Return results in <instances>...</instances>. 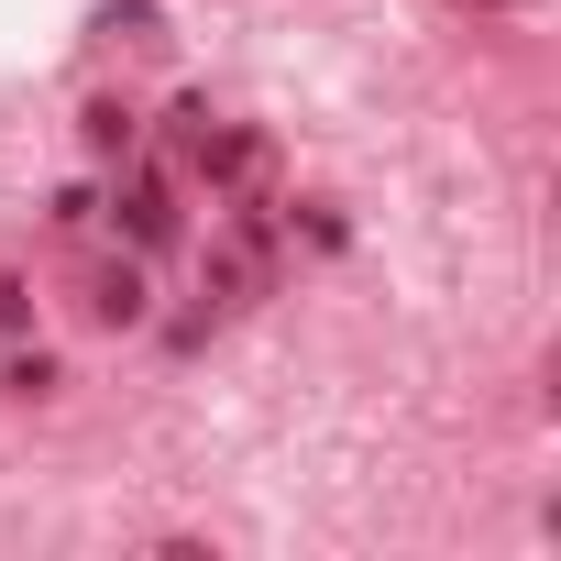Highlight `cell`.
Returning a JSON list of instances; mask_svg holds the SVG:
<instances>
[{"label": "cell", "instance_id": "1", "mask_svg": "<svg viewBox=\"0 0 561 561\" xmlns=\"http://www.w3.org/2000/svg\"><path fill=\"white\" fill-rule=\"evenodd\" d=\"M122 231H133L144 253H165V242H176V198H165V176H144V165L122 176Z\"/></svg>", "mask_w": 561, "mask_h": 561}, {"label": "cell", "instance_id": "2", "mask_svg": "<svg viewBox=\"0 0 561 561\" xmlns=\"http://www.w3.org/2000/svg\"><path fill=\"white\" fill-rule=\"evenodd\" d=\"M89 309H100L111 331H133V320H144V264H100V287H89Z\"/></svg>", "mask_w": 561, "mask_h": 561}, {"label": "cell", "instance_id": "3", "mask_svg": "<svg viewBox=\"0 0 561 561\" xmlns=\"http://www.w3.org/2000/svg\"><path fill=\"white\" fill-rule=\"evenodd\" d=\"M89 154H133V111H122V100L89 111Z\"/></svg>", "mask_w": 561, "mask_h": 561}, {"label": "cell", "instance_id": "4", "mask_svg": "<svg viewBox=\"0 0 561 561\" xmlns=\"http://www.w3.org/2000/svg\"><path fill=\"white\" fill-rule=\"evenodd\" d=\"M0 386H12V397H45V386H56V353H12V364H0Z\"/></svg>", "mask_w": 561, "mask_h": 561}, {"label": "cell", "instance_id": "5", "mask_svg": "<svg viewBox=\"0 0 561 561\" xmlns=\"http://www.w3.org/2000/svg\"><path fill=\"white\" fill-rule=\"evenodd\" d=\"M100 220V187H56V231H89Z\"/></svg>", "mask_w": 561, "mask_h": 561}, {"label": "cell", "instance_id": "6", "mask_svg": "<svg viewBox=\"0 0 561 561\" xmlns=\"http://www.w3.org/2000/svg\"><path fill=\"white\" fill-rule=\"evenodd\" d=\"M23 331V287H12V275H0V342H12Z\"/></svg>", "mask_w": 561, "mask_h": 561}]
</instances>
